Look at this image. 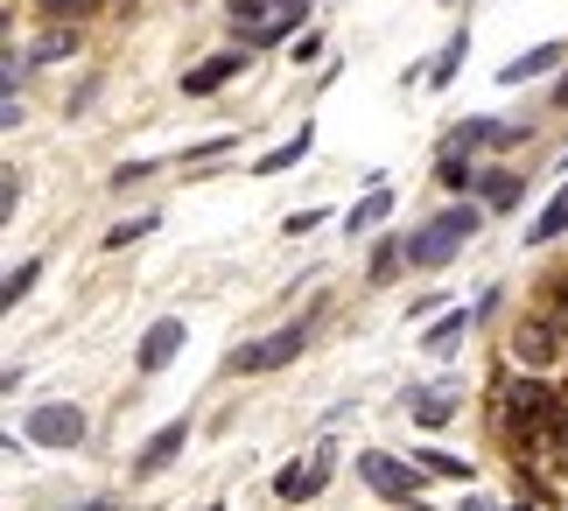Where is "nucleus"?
<instances>
[{
	"instance_id": "nucleus-1",
	"label": "nucleus",
	"mask_w": 568,
	"mask_h": 511,
	"mask_svg": "<svg viewBox=\"0 0 568 511\" xmlns=\"http://www.w3.org/2000/svg\"><path fill=\"white\" fill-rule=\"evenodd\" d=\"M491 399H498V428L519 435V441H540V449H548V435L568 420V392L555 379H540V371H498Z\"/></svg>"
},
{
	"instance_id": "nucleus-2",
	"label": "nucleus",
	"mask_w": 568,
	"mask_h": 511,
	"mask_svg": "<svg viewBox=\"0 0 568 511\" xmlns=\"http://www.w3.org/2000/svg\"><path fill=\"white\" fill-rule=\"evenodd\" d=\"M477 225H485V211H477V204H449V211H435L428 225L407 238V259H414V266H449V259L477 238Z\"/></svg>"
},
{
	"instance_id": "nucleus-3",
	"label": "nucleus",
	"mask_w": 568,
	"mask_h": 511,
	"mask_svg": "<svg viewBox=\"0 0 568 511\" xmlns=\"http://www.w3.org/2000/svg\"><path fill=\"white\" fill-rule=\"evenodd\" d=\"M358 477L373 483V498H386L393 511H428V491H422V470L400 456H386V449H365L358 456Z\"/></svg>"
},
{
	"instance_id": "nucleus-4",
	"label": "nucleus",
	"mask_w": 568,
	"mask_h": 511,
	"mask_svg": "<svg viewBox=\"0 0 568 511\" xmlns=\"http://www.w3.org/2000/svg\"><path fill=\"white\" fill-rule=\"evenodd\" d=\"M310 337H316V316L281 323L274 337H260V344H246V350H232V371H281V365H295L302 350H310Z\"/></svg>"
},
{
	"instance_id": "nucleus-5",
	"label": "nucleus",
	"mask_w": 568,
	"mask_h": 511,
	"mask_svg": "<svg viewBox=\"0 0 568 511\" xmlns=\"http://www.w3.org/2000/svg\"><path fill=\"white\" fill-rule=\"evenodd\" d=\"M36 441V449H78L84 441V413L71 407V399H50V407H36L29 413V428H21Z\"/></svg>"
},
{
	"instance_id": "nucleus-6",
	"label": "nucleus",
	"mask_w": 568,
	"mask_h": 511,
	"mask_svg": "<svg viewBox=\"0 0 568 511\" xmlns=\"http://www.w3.org/2000/svg\"><path fill=\"white\" fill-rule=\"evenodd\" d=\"M561 344H568V329L548 316V308H534V323L513 329V358H519V365H555Z\"/></svg>"
},
{
	"instance_id": "nucleus-7",
	"label": "nucleus",
	"mask_w": 568,
	"mask_h": 511,
	"mask_svg": "<svg viewBox=\"0 0 568 511\" xmlns=\"http://www.w3.org/2000/svg\"><path fill=\"white\" fill-rule=\"evenodd\" d=\"M183 344H190V323H183V316H162V323H155V329H148V337H141L134 365L148 371V379H155V371H169V365L183 358Z\"/></svg>"
},
{
	"instance_id": "nucleus-8",
	"label": "nucleus",
	"mask_w": 568,
	"mask_h": 511,
	"mask_svg": "<svg viewBox=\"0 0 568 511\" xmlns=\"http://www.w3.org/2000/svg\"><path fill=\"white\" fill-rule=\"evenodd\" d=\"M323 483H331V449H316L310 462H288V470L274 477V498H281V504H310Z\"/></svg>"
},
{
	"instance_id": "nucleus-9",
	"label": "nucleus",
	"mask_w": 568,
	"mask_h": 511,
	"mask_svg": "<svg viewBox=\"0 0 568 511\" xmlns=\"http://www.w3.org/2000/svg\"><path fill=\"white\" fill-rule=\"evenodd\" d=\"M519 141H527V126H498V120H464V126H449L443 154H464V147H519Z\"/></svg>"
},
{
	"instance_id": "nucleus-10",
	"label": "nucleus",
	"mask_w": 568,
	"mask_h": 511,
	"mask_svg": "<svg viewBox=\"0 0 568 511\" xmlns=\"http://www.w3.org/2000/svg\"><path fill=\"white\" fill-rule=\"evenodd\" d=\"M302 21H310V0H281V8H274L267 21H260V29H246L239 42H246V50H274V42H288V35L302 29Z\"/></svg>"
},
{
	"instance_id": "nucleus-11",
	"label": "nucleus",
	"mask_w": 568,
	"mask_h": 511,
	"mask_svg": "<svg viewBox=\"0 0 568 511\" xmlns=\"http://www.w3.org/2000/svg\"><path fill=\"white\" fill-rule=\"evenodd\" d=\"M246 57H253V50H225V57L196 63V71L183 78V92H190V99H211V92H225V84H232L239 71H246Z\"/></svg>"
},
{
	"instance_id": "nucleus-12",
	"label": "nucleus",
	"mask_w": 568,
	"mask_h": 511,
	"mask_svg": "<svg viewBox=\"0 0 568 511\" xmlns=\"http://www.w3.org/2000/svg\"><path fill=\"white\" fill-rule=\"evenodd\" d=\"M183 441H190V420H162V428H155V441H148V449L134 456V470H141V477H155V470H169V462L183 456Z\"/></svg>"
},
{
	"instance_id": "nucleus-13",
	"label": "nucleus",
	"mask_w": 568,
	"mask_h": 511,
	"mask_svg": "<svg viewBox=\"0 0 568 511\" xmlns=\"http://www.w3.org/2000/svg\"><path fill=\"white\" fill-rule=\"evenodd\" d=\"M519 196H527V183H519L513 168H491V175H477V211L498 217V211H513Z\"/></svg>"
},
{
	"instance_id": "nucleus-14",
	"label": "nucleus",
	"mask_w": 568,
	"mask_h": 511,
	"mask_svg": "<svg viewBox=\"0 0 568 511\" xmlns=\"http://www.w3.org/2000/svg\"><path fill=\"white\" fill-rule=\"evenodd\" d=\"M310 147H316V126H295V133H288V141H281L274 154H260V162H253V175H288V168H295Z\"/></svg>"
},
{
	"instance_id": "nucleus-15",
	"label": "nucleus",
	"mask_w": 568,
	"mask_h": 511,
	"mask_svg": "<svg viewBox=\"0 0 568 511\" xmlns=\"http://www.w3.org/2000/svg\"><path fill=\"white\" fill-rule=\"evenodd\" d=\"M470 316H477V308H449V316H443V323H435L428 337H422V344H428V358H456V350H464Z\"/></svg>"
},
{
	"instance_id": "nucleus-16",
	"label": "nucleus",
	"mask_w": 568,
	"mask_h": 511,
	"mask_svg": "<svg viewBox=\"0 0 568 511\" xmlns=\"http://www.w3.org/2000/svg\"><path fill=\"white\" fill-rule=\"evenodd\" d=\"M561 232H568V183H561V190L548 196V211H540V217H534V225H527V246L540 253V246H555V238H561Z\"/></svg>"
},
{
	"instance_id": "nucleus-17",
	"label": "nucleus",
	"mask_w": 568,
	"mask_h": 511,
	"mask_svg": "<svg viewBox=\"0 0 568 511\" xmlns=\"http://www.w3.org/2000/svg\"><path fill=\"white\" fill-rule=\"evenodd\" d=\"M555 63H561V42H534V50H519L498 78H506V84H527V78H540V71H555Z\"/></svg>"
},
{
	"instance_id": "nucleus-18",
	"label": "nucleus",
	"mask_w": 568,
	"mask_h": 511,
	"mask_svg": "<svg viewBox=\"0 0 568 511\" xmlns=\"http://www.w3.org/2000/svg\"><path fill=\"white\" fill-rule=\"evenodd\" d=\"M386 211H393V190H386V183H373V190H365L352 211H344V232H352V238H358V232H373Z\"/></svg>"
},
{
	"instance_id": "nucleus-19",
	"label": "nucleus",
	"mask_w": 568,
	"mask_h": 511,
	"mask_svg": "<svg viewBox=\"0 0 568 511\" xmlns=\"http://www.w3.org/2000/svg\"><path fill=\"white\" fill-rule=\"evenodd\" d=\"M407 413L422 420V428H449V413H456V392H449V386H435V392H407Z\"/></svg>"
},
{
	"instance_id": "nucleus-20",
	"label": "nucleus",
	"mask_w": 568,
	"mask_h": 511,
	"mask_svg": "<svg viewBox=\"0 0 568 511\" xmlns=\"http://www.w3.org/2000/svg\"><path fill=\"white\" fill-rule=\"evenodd\" d=\"M407 274V238H379L373 246V266H365V280L386 287V280H400Z\"/></svg>"
},
{
	"instance_id": "nucleus-21",
	"label": "nucleus",
	"mask_w": 568,
	"mask_h": 511,
	"mask_svg": "<svg viewBox=\"0 0 568 511\" xmlns=\"http://www.w3.org/2000/svg\"><path fill=\"white\" fill-rule=\"evenodd\" d=\"M105 0H36V14L50 21V29H78V21H92Z\"/></svg>"
},
{
	"instance_id": "nucleus-22",
	"label": "nucleus",
	"mask_w": 568,
	"mask_h": 511,
	"mask_svg": "<svg viewBox=\"0 0 568 511\" xmlns=\"http://www.w3.org/2000/svg\"><path fill=\"white\" fill-rule=\"evenodd\" d=\"M464 57H470V29H456V35L443 42V57L428 63V84H435V92H443V84H449L456 71H464Z\"/></svg>"
},
{
	"instance_id": "nucleus-23",
	"label": "nucleus",
	"mask_w": 568,
	"mask_h": 511,
	"mask_svg": "<svg viewBox=\"0 0 568 511\" xmlns=\"http://www.w3.org/2000/svg\"><path fill=\"white\" fill-rule=\"evenodd\" d=\"M63 57H78V29H42L29 42V63H63Z\"/></svg>"
},
{
	"instance_id": "nucleus-24",
	"label": "nucleus",
	"mask_w": 568,
	"mask_h": 511,
	"mask_svg": "<svg viewBox=\"0 0 568 511\" xmlns=\"http://www.w3.org/2000/svg\"><path fill=\"white\" fill-rule=\"evenodd\" d=\"M414 470H422V477H449V483H464V477H470V462H464V456H449V449H422V456H414Z\"/></svg>"
},
{
	"instance_id": "nucleus-25",
	"label": "nucleus",
	"mask_w": 568,
	"mask_h": 511,
	"mask_svg": "<svg viewBox=\"0 0 568 511\" xmlns=\"http://www.w3.org/2000/svg\"><path fill=\"white\" fill-rule=\"evenodd\" d=\"M162 225V211H141V217H120L113 232H105V253H120V246H134V238H148Z\"/></svg>"
},
{
	"instance_id": "nucleus-26",
	"label": "nucleus",
	"mask_w": 568,
	"mask_h": 511,
	"mask_svg": "<svg viewBox=\"0 0 568 511\" xmlns=\"http://www.w3.org/2000/svg\"><path fill=\"white\" fill-rule=\"evenodd\" d=\"M36 280H42V259H14V266H8V287H0V302H8V308H14V302H21V295H29V287H36Z\"/></svg>"
},
{
	"instance_id": "nucleus-27",
	"label": "nucleus",
	"mask_w": 568,
	"mask_h": 511,
	"mask_svg": "<svg viewBox=\"0 0 568 511\" xmlns=\"http://www.w3.org/2000/svg\"><path fill=\"white\" fill-rule=\"evenodd\" d=\"M435 183H443V190H470V183H477L470 154H443V162H435Z\"/></svg>"
},
{
	"instance_id": "nucleus-28",
	"label": "nucleus",
	"mask_w": 568,
	"mask_h": 511,
	"mask_svg": "<svg viewBox=\"0 0 568 511\" xmlns=\"http://www.w3.org/2000/svg\"><path fill=\"white\" fill-rule=\"evenodd\" d=\"M232 141H239V133H211L204 147H190V168H196V162H217V154H232Z\"/></svg>"
},
{
	"instance_id": "nucleus-29",
	"label": "nucleus",
	"mask_w": 568,
	"mask_h": 511,
	"mask_svg": "<svg viewBox=\"0 0 568 511\" xmlns=\"http://www.w3.org/2000/svg\"><path fill=\"white\" fill-rule=\"evenodd\" d=\"M323 225V211L310 204V211H288V217H281V232H288V238H302V232H316Z\"/></svg>"
},
{
	"instance_id": "nucleus-30",
	"label": "nucleus",
	"mask_w": 568,
	"mask_h": 511,
	"mask_svg": "<svg viewBox=\"0 0 568 511\" xmlns=\"http://www.w3.org/2000/svg\"><path fill=\"white\" fill-rule=\"evenodd\" d=\"M21 211V175L8 168V175H0V217H14Z\"/></svg>"
},
{
	"instance_id": "nucleus-31",
	"label": "nucleus",
	"mask_w": 568,
	"mask_h": 511,
	"mask_svg": "<svg viewBox=\"0 0 568 511\" xmlns=\"http://www.w3.org/2000/svg\"><path fill=\"white\" fill-rule=\"evenodd\" d=\"M316 50H323V35H316V29H310V35H295V42H288V57H295V63H316Z\"/></svg>"
},
{
	"instance_id": "nucleus-32",
	"label": "nucleus",
	"mask_w": 568,
	"mask_h": 511,
	"mask_svg": "<svg viewBox=\"0 0 568 511\" xmlns=\"http://www.w3.org/2000/svg\"><path fill=\"white\" fill-rule=\"evenodd\" d=\"M456 511H498L491 498H464V504H456Z\"/></svg>"
},
{
	"instance_id": "nucleus-33",
	"label": "nucleus",
	"mask_w": 568,
	"mask_h": 511,
	"mask_svg": "<svg viewBox=\"0 0 568 511\" xmlns=\"http://www.w3.org/2000/svg\"><path fill=\"white\" fill-rule=\"evenodd\" d=\"M548 105H561V113H568V78L555 84V92H548Z\"/></svg>"
},
{
	"instance_id": "nucleus-34",
	"label": "nucleus",
	"mask_w": 568,
	"mask_h": 511,
	"mask_svg": "<svg viewBox=\"0 0 568 511\" xmlns=\"http://www.w3.org/2000/svg\"><path fill=\"white\" fill-rule=\"evenodd\" d=\"M513 511H534V498H519V504H513Z\"/></svg>"
},
{
	"instance_id": "nucleus-35",
	"label": "nucleus",
	"mask_w": 568,
	"mask_h": 511,
	"mask_svg": "<svg viewBox=\"0 0 568 511\" xmlns=\"http://www.w3.org/2000/svg\"><path fill=\"white\" fill-rule=\"evenodd\" d=\"M204 511H225V504H204Z\"/></svg>"
},
{
	"instance_id": "nucleus-36",
	"label": "nucleus",
	"mask_w": 568,
	"mask_h": 511,
	"mask_svg": "<svg viewBox=\"0 0 568 511\" xmlns=\"http://www.w3.org/2000/svg\"><path fill=\"white\" fill-rule=\"evenodd\" d=\"M449 8H464V0H449Z\"/></svg>"
},
{
	"instance_id": "nucleus-37",
	"label": "nucleus",
	"mask_w": 568,
	"mask_h": 511,
	"mask_svg": "<svg viewBox=\"0 0 568 511\" xmlns=\"http://www.w3.org/2000/svg\"><path fill=\"white\" fill-rule=\"evenodd\" d=\"M99 511H113V504H99Z\"/></svg>"
}]
</instances>
